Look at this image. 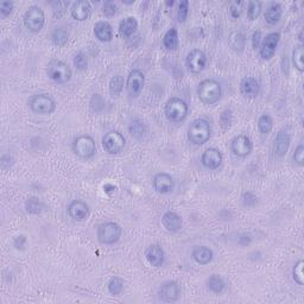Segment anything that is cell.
<instances>
[{"mask_svg":"<svg viewBox=\"0 0 304 304\" xmlns=\"http://www.w3.org/2000/svg\"><path fill=\"white\" fill-rule=\"evenodd\" d=\"M212 137V125L205 118H198L192 120L188 127V139L196 146L206 144Z\"/></svg>","mask_w":304,"mask_h":304,"instance_id":"obj_1","label":"cell"},{"mask_svg":"<svg viewBox=\"0 0 304 304\" xmlns=\"http://www.w3.org/2000/svg\"><path fill=\"white\" fill-rule=\"evenodd\" d=\"M242 202L244 207H246V208H252V207L257 205L258 198L257 195L253 194L252 191H245L242 195Z\"/></svg>","mask_w":304,"mask_h":304,"instance_id":"obj_45","label":"cell"},{"mask_svg":"<svg viewBox=\"0 0 304 304\" xmlns=\"http://www.w3.org/2000/svg\"><path fill=\"white\" fill-rule=\"evenodd\" d=\"M189 7H190V3L188 0L180 2L179 9H177V20H179V23H184L187 20L189 16Z\"/></svg>","mask_w":304,"mask_h":304,"instance_id":"obj_41","label":"cell"},{"mask_svg":"<svg viewBox=\"0 0 304 304\" xmlns=\"http://www.w3.org/2000/svg\"><path fill=\"white\" fill-rule=\"evenodd\" d=\"M244 6H245V2H243V0H234V2L229 4L228 11L233 19H238V18H240L244 11Z\"/></svg>","mask_w":304,"mask_h":304,"instance_id":"obj_39","label":"cell"},{"mask_svg":"<svg viewBox=\"0 0 304 304\" xmlns=\"http://www.w3.org/2000/svg\"><path fill=\"white\" fill-rule=\"evenodd\" d=\"M292 161L299 168H302L304 165V145L303 144H299V145L296 147L294 155H292Z\"/></svg>","mask_w":304,"mask_h":304,"instance_id":"obj_46","label":"cell"},{"mask_svg":"<svg viewBox=\"0 0 304 304\" xmlns=\"http://www.w3.org/2000/svg\"><path fill=\"white\" fill-rule=\"evenodd\" d=\"M283 16V7L278 3H271L266 7L264 18L269 25H276Z\"/></svg>","mask_w":304,"mask_h":304,"instance_id":"obj_26","label":"cell"},{"mask_svg":"<svg viewBox=\"0 0 304 304\" xmlns=\"http://www.w3.org/2000/svg\"><path fill=\"white\" fill-rule=\"evenodd\" d=\"M229 149L235 157L246 158L253 151V143L246 135H238L231 140Z\"/></svg>","mask_w":304,"mask_h":304,"instance_id":"obj_13","label":"cell"},{"mask_svg":"<svg viewBox=\"0 0 304 304\" xmlns=\"http://www.w3.org/2000/svg\"><path fill=\"white\" fill-rule=\"evenodd\" d=\"M162 226L165 228V231L169 233H177L181 231L183 226L182 216L179 213L172 212V210H168L163 214L162 216Z\"/></svg>","mask_w":304,"mask_h":304,"instance_id":"obj_22","label":"cell"},{"mask_svg":"<svg viewBox=\"0 0 304 304\" xmlns=\"http://www.w3.org/2000/svg\"><path fill=\"white\" fill-rule=\"evenodd\" d=\"M173 4H175V2H168L166 3V5H169V6H172Z\"/></svg>","mask_w":304,"mask_h":304,"instance_id":"obj_52","label":"cell"},{"mask_svg":"<svg viewBox=\"0 0 304 304\" xmlns=\"http://www.w3.org/2000/svg\"><path fill=\"white\" fill-rule=\"evenodd\" d=\"M273 124H274L273 118L270 116L269 113L262 114V116L258 118V121H257L259 133H260L263 137H268L272 131Z\"/></svg>","mask_w":304,"mask_h":304,"instance_id":"obj_30","label":"cell"},{"mask_svg":"<svg viewBox=\"0 0 304 304\" xmlns=\"http://www.w3.org/2000/svg\"><path fill=\"white\" fill-rule=\"evenodd\" d=\"M292 64L299 73L304 72V47L303 44H298L292 50Z\"/></svg>","mask_w":304,"mask_h":304,"instance_id":"obj_33","label":"cell"},{"mask_svg":"<svg viewBox=\"0 0 304 304\" xmlns=\"http://www.w3.org/2000/svg\"><path fill=\"white\" fill-rule=\"evenodd\" d=\"M304 260L303 259H299V260L296 262V264L292 268V278H294L295 283H297L299 287H303L304 285Z\"/></svg>","mask_w":304,"mask_h":304,"instance_id":"obj_38","label":"cell"},{"mask_svg":"<svg viewBox=\"0 0 304 304\" xmlns=\"http://www.w3.org/2000/svg\"><path fill=\"white\" fill-rule=\"evenodd\" d=\"M128 129H129V133L135 137V138H142L143 136L146 135L147 132V127L145 125V122L143 120H139V119H136L131 122V125L128 126Z\"/></svg>","mask_w":304,"mask_h":304,"instance_id":"obj_36","label":"cell"},{"mask_svg":"<svg viewBox=\"0 0 304 304\" xmlns=\"http://www.w3.org/2000/svg\"><path fill=\"white\" fill-rule=\"evenodd\" d=\"M144 86H145V75H144V73L140 69H132L128 73L127 79L125 81V87L128 95L133 99L138 98L142 94Z\"/></svg>","mask_w":304,"mask_h":304,"instance_id":"obj_11","label":"cell"},{"mask_svg":"<svg viewBox=\"0 0 304 304\" xmlns=\"http://www.w3.org/2000/svg\"><path fill=\"white\" fill-rule=\"evenodd\" d=\"M263 9V4L260 2H257V0H250L247 3V10L246 14L247 18L250 20H255L257 18L260 16Z\"/></svg>","mask_w":304,"mask_h":304,"instance_id":"obj_37","label":"cell"},{"mask_svg":"<svg viewBox=\"0 0 304 304\" xmlns=\"http://www.w3.org/2000/svg\"><path fill=\"white\" fill-rule=\"evenodd\" d=\"M14 9L13 2H10V0H4V2L0 3V17L6 18L9 17Z\"/></svg>","mask_w":304,"mask_h":304,"instance_id":"obj_47","label":"cell"},{"mask_svg":"<svg viewBox=\"0 0 304 304\" xmlns=\"http://www.w3.org/2000/svg\"><path fill=\"white\" fill-rule=\"evenodd\" d=\"M222 162H224V156H222V152L216 149V147H208V149L203 151L201 156L202 166L207 170H210V171H214V170L220 168Z\"/></svg>","mask_w":304,"mask_h":304,"instance_id":"obj_15","label":"cell"},{"mask_svg":"<svg viewBox=\"0 0 304 304\" xmlns=\"http://www.w3.org/2000/svg\"><path fill=\"white\" fill-rule=\"evenodd\" d=\"M74 66L76 67L77 70H86L88 67L87 55L82 53V51H79V53L74 56Z\"/></svg>","mask_w":304,"mask_h":304,"instance_id":"obj_44","label":"cell"},{"mask_svg":"<svg viewBox=\"0 0 304 304\" xmlns=\"http://www.w3.org/2000/svg\"><path fill=\"white\" fill-rule=\"evenodd\" d=\"M92 13V5L87 0H76L70 7V16L74 20L84 21L90 18Z\"/></svg>","mask_w":304,"mask_h":304,"instance_id":"obj_21","label":"cell"},{"mask_svg":"<svg viewBox=\"0 0 304 304\" xmlns=\"http://www.w3.org/2000/svg\"><path fill=\"white\" fill-rule=\"evenodd\" d=\"M291 144V136L287 129L283 128L278 131L276 135V138L273 140V154L276 157L281 158L287 155Z\"/></svg>","mask_w":304,"mask_h":304,"instance_id":"obj_18","label":"cell"},{"mask_svg":"<svg viewBox=\"0 0 304 304\" xmlns=\"http://www.w3.org/2000/svg\"><path fill=\"white\" fill-rule=\"evenodd\" d=\"M122 235V227L114 221H107L96 227V238L102 245H114L119 242Z\"/></svg>","mask_w":304,"mask_h":304,"instance_id":"obj_4","label":"cell"},{"mask_svg":"<svg viewBox=\"0 0 304 304\" xmlns=\"http://www.w3.org/2000/svg\"><path fill=\"white\" fill-rule=\"evenodd\" d=\"M191 258L196 264L208 265L214 258V252L208 246H195L191 251Z\"/></svg>","mask_w":304,"mask_h":304,"instance_id":"obj_24","label":"cell"},{"mask_svg":"<svg viewBox=\"0 0 304 304\" xmlns=\"http://www.w3.org/2000/svg\"><path fill=\"white\" fill-rule=\"evenodd\" d=\"M23 23L30 32H39L46 25V13L39 6L32 5L24 12Z\"/></svg>","mask_w":304,"mask_h":304,"instance_id":"obj_8","label":"cell"},{"mask_svg":"<svg viewBox=\"0 0 304 304\" xmlns=\"http://www.w3.org/2000/svg\"><path fill=\"white\" fill-rule=\"evenodd\" d=\"M137 29H138V20H137L136 17L129 16L126 17L122 19L119 23V35L122 37V38H131V37L135 35Z\"/></svg>","mask_w":304,"mask_h":304,"instance_id":"obj_25","label":"cell"},{"mask_svg":"<svg viewBox=\"0 0 304 304\" xmlns=\"http://www.w3.org/2000/svg\"><path fill=\"white\" fill-rule=\"evenodd\" d=\"M181 297V287L176 280H166L158 289V298L164 303H175Z\"/></svg>","mask_w":304,"mask_h":304,"instance_id":"obj_14","label":"cell"},{"mask_svg":"<svg viewBox=\"0 0 304 304\" xmlns=\"http://www.w3.org/2000/svg\"><path fill=\"white\" fill-rule=\"evenodd\" d=\"M144 255H145L146 262L149 263L152 268L159 269L164 265L165 252L159 244H152L150 246H147L145 252H144Z\"/></svg>","mask_w":304,"mask_h":304,"instance_id":"obj_17","label":"cell"},{"mask_svg":"<svg viewBox=\"0 0 304 304\" xmlns=\"http://www.w3.org/2000/svg\"><path fill=\"white\" fill-rule=\"evenodd\" d=\"M122 3L126 4V5H131V4H135V0H131V2H124V0H122Z\"/></svg>","mask_w":304,"mask_h":304,"instance_id":"obj_51","label":"cell"},{"mask_svg":"<svg viewBox=\"0 0 304 304\" xmlns=\"http://www.w3.org/2000/svg\"><path fill=\"white\" fill-rule=\"evenodd\" d=\"M24 207H25V210H27V213L30 215H39L47 209L46 203H44L40 199L36 198V196H30V198H28L27 201L24 203Z\"/></svg>","mask_w":304,"mask_h":304,"instance_id":"obj_29","label":"cell"},{"mask_svg":"<svg viewBox=\"0 0 304 304\" xmlns=\"http://www.w3.org/2000/svg\"><path fill=\"white\" fill-rule=\"evenodd\" d=\"M228 44L233 50L242 53L245 49V47H246V37H245L243 32L234 31L228 37Z\"/></svg>","mask_w":304,"mask_h":304,"instance_id":"obj_31","label":"cell"},{"mask_svg":"<svg viewBox=\"0 0 304 304\" xmlns=\"http://www.w3.org/2000/svg\"><path fill=\"white\" fill-rule=\"evenodd\" d=\"M240 94L246 99H255L260 93V83L253 76L244 77L240 82Z\"/></svg>","mask_w":304,"mask_h":304,"instance_id":"obj_20","label":"cell"},{"mask_svg":"<svg viewBox=\"0 0 304 304\" xmlns=\"http://www.w3.org/2000/svg\"><path fill=\"white\" fill-rule=\"evenodd\" d=\"M124 285L125 281L121 277L114 276L111 278L108 283H107V290H108V292L112 296H119L122 290H124Z\"/></svg>","mask_w":304,"mask_h":304,"instance_id":"obj_35","label":"cell"},{"mask_svg":"<svg viewBox=\"0 0 304 304\" xmlns=\"http://www.w3.org/2000/svg\"><path fill=\"white\" fill-rule=\"evenodd\" d=\"M102 13L103 16L107 18L114 17L118 13V5L117 3H114L113 0H107V2L103 3L102 6Z\"/></svg>","mask_w":304,"mask_h":304,"instance_id":"obj_43","label":"cell"},{"mask_svg":"<svg viewBox=\"0 0 304 304\" xmlns=\"http://www.w3.org/2000/svg\"><path fill=\"white\" fill-rule=\"evenodd\" d=\"M124 86H125V81L124 77L121 75H114L112 79L110 80V94L112 98H118V96L121 95L122 91H124Z\"/></svg>","mask_w":304,"mask_h":304,"instance_id":"obj_32","label":"cell"},{"mask_svg":"<svg viewBox=\"0 0 304 304\" xmlns=\"http://www.w3.org/2000/svg\"><path fill=\"white\" fill-rule=\"evenodd\" d=\"M189 113V106L185 100L172 96L164 105V116L166 120L171 124H180L187 119Z\"/></svg>","mask_w":304,"mask_h":304,"instance_id":"obj_3","label":"cell"},{"mask_svg":"<svg viewBox=\"0 0 304 304\" xmlns=\"http://www.w3.org/2000/svg\"><path fill=\"white\" fill-rule=\"evenodd\" d=\"M95 38L102 43H108L113 39V27L107 20L96 21L94 28H93Z\"/></svg>","mask_w":304,"mask_h":304,"instance_id":"obj_23","label":"cell"},{"mask_svg":"<svg viewBox=\"0 0 304 304\" xmlns=\"http://www.w3.org/2000/svg\"><path fill=\"white\" fill-rule=\"evenodd\" d=\"M280 40V33L279 32H270L269 35L263 37V40L259 47V56L262 60L270 61L276 55L278 44Z\"/></svg>","mask_w":304,"mask_h":304,"instance_id":"obj_12","label":"cell"},{"mask_svg":"<svg viewBox=\"0 0 304 304\" xmlns=\"http://www.w3.org/2000/svg\"><path fill=\"white\" fill-rule=\"evenodd\" d=\"M163 47L168 51H175L180 47V37L179 31L175 27L170 28L163 36Z\"/></svg>","mask_w":304,"mask_h":304,"instance_id":"obj_27","label":"cell"},{"mask_svg":"<svg viewBox=\"0 0 304 304\" xmlns=\"http://www.w3.org/2000/svg\"><path fill=\"white\" fill-rule=\"evenodd\" d=\"M206 285H207V289H208V291H210L212 294H215V295L222 294L226 289V281L224 280V278L218 273L210 274V276L207 278Z\"/></svg>","mask_w":304,"mask_h":304,"instance_id":"obj_28","label":"cell"},{"mask_svg":"<svg viewBox=\"0 0 304 304\" xmlns=\"http://www.w3.org/2000/svg\"><path fill=\"white\" fill-rule=\"evenodd\" d=\"M219 122H220V126L224 129H227L232 126L233 122V112L232 110L225 108L220 113V117H219Z\"/></svg>","mask_w":304,"mask_h":304,"instance_id":"obj_40","label":"cell"},{"mask_svg":"<svg viewBox=\"0 0 304 304\" xmlns=\"http://www.w3.org/2000/svg\"><path fill=\"white\" fill-rule=\"evenodd\" d=\"M238 245H240V246H248L252 243V235L248 234V233H242V234L238 235Z\"/></svg>","mask_w":304,"mask_h":304,"instance_id":"obj_50","label":"cell"},{"mask_svg":"<svg viewBox=\"0 0 304 304\" xmlns=\"http://www.w3.org/2000/svg\"><path fill=\"white\" fill-rule=\"evenodd\" d=\"M72 149L77 157L88 161L96 154L95 140L90 135H80L74 138Z\"/></svg>","mask_w":304,"mask_h":304,"instance_id":"obj_7","label":"cell"},{"mask_svg":"<svg viewBox=\"0 0 304 304\" xmlns=\"http://www.w3.org/2000/svg\"><path fill=\"white\" fill-rule=\"evenodd\" d=\"M262 40H263V35H262L260 30H255L253 33H252L251 43H252V48H253V50L259 49Z\"/></svg>","mask_w":304,"mask_h":304,"instance_id":"obj_49","label":"cell"},{"mask_svg":"<svg viewBox=\"0 0 304 304\" xmlns=\"http://www.w3.org/2000/svg\"><path fill=\"white\" fill-rule=\"evenodd\" d=\"M196 94L200 101L205 105H214L222 96V87L219 81L214 79L202 80L199 83Z\"/></svg>","mask_w":304,"mask_h":304,"instance_id":"obj_2","label":"cell"},{"mask_svg":"<svg viewBox=\"0 0 304 304\" xmlns=\"http://www.w3.org/2000/svg\"><path fill=\"white\" fill-rule=\"evenodd\" d=\"M48 77L55 83L63 84L69 82L73 77V70L66 62L53 58L47 64Z\"/></svg>","mask_w":304,"mask_h":304,"instance_id":"obj_6","label":"cell"},{"mask_svg":"<svg viewBox=\"0 0 304 304\" xmlns=\"http://www.w3.org/2000/svg\"><path fill=\"white\" fill-rule=\"evenodd\" d=\"M69 32L64 28H56L51 33V42L56 47H64L68 43Z\"/></svg>","mask_w":304,"mask_h":304,"instance_id":"obj_34","label":"cell"},{"mask_svg":"<svg viewBox=\"0 0 304 304\" xmlns=\"http://www.w3.org/2000/svg\"><path fill=\"white\" fill-rule=\"evenodd\" d=\"M69 5H70V2H60V0H56V2L50 3V6L54 11V14L57 18L62 17L63 14H64L66 10L68 9Z\"/></svg>","mask_w":304,"mask_h":304,"instance_id":"obj_42","label":"cell"},{"mask_svg":"<svg viewBox=\"0 0 304 304\" xmlns=\"http://www.w3.org/2000/svg\"><path fill=\"white\" fill-rule=\"evenodd\" d=\"M152 185L156 192L161 195H166L173 191L175 189V181L172 176L168 172H158L152 179Z\"/></svg>","mask_w":304,"mask_h":304,"instance_id":"obj_16","label":"cell"},{"mask_svg":"<svg viewBox=\"0 0 304 304\" xmlns=\"http://www.w3.org/2000/svg\"><path fill=\"white\" fill-rule=\"evenodd\" d=\"M67 212L73 220L83 221L90 216V206L82 200H73L67 207Z\"/></svg>","mask_w":304,"mask_h":304,"instance_id":"obj_19","label":"cell"},{"mask_svg":"<svg viewBox=\"0 0 304 304\" xmlns=\"http://www.w3.org/2000/svg\"><path fill=\"white\" fill-rule=\"evenodd\" d=\"M13 247L16 248L17 251H24L25 250V246H27L28 244V238L25 234H19V235H16L13 238Z\"/></svg>","mask_w":304,"mask_h":304,"instance_id":"obj_48","label":"cell"},{"mask_svg":"<svg viewBox=\"0 0 304 304\" xmlns=\"http://www.w3.org/2000/svg\"><path fill=\"white\" fill-rule=\"evenodd\" d=\"M28 105L33 113L49 116L56 111L57 103L53 96L47 94V93H38V94L32 95L28 100Z\"/></svg>","mask_w":304,"mask_h":304,"instance_id":"obj_5","label":"cell"},{"mask_svg":"<svg viewBox=\"0 0 304 304\" xmlns=\"http://www.w3.org/2000/svg\"><path fill=\"white\" fill-rule=\"evenodd\" d=\"M207 63H208V57L205 51L201 49L190 50L185 57V67H187L188 72L194 75L201 74L206 69Z\"/></svg>","mask_w":304,"mask_h":304,"instance_id":"obj_10","label":"cell"},{"mask_svg":"<svg viewBox=\"0 0 304 304\" xmlns=\"http://www.w3.org/2000/svg\"><path fill=\"white\" fill-rule=\"evenodd\" d=\"M126 146V139L119 131H110L102 137V149L108 155H119Z\"/></svg>","mask_w":304,"mask_h":304,"instance_id":"obj_9","label":"cell"}]
</instances>
